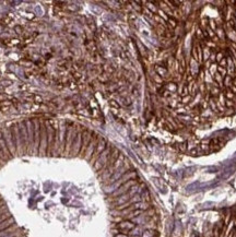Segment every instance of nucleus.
Wrapping results in <instances>:
<instances>
[{
    "label": "nucleus",
    "mask_w": 236,
    "mask_h": 237,
    "mask_svg": "<svg viewBox=\"0 0 236 237\" xmlns=\"http://www.w3.org/2000/svg\"><path fill=\"white\" fill-rule=\"evenodd\" d=\"M81 146H82V132H78L77 136L75 138V141L72 143V146H71V151L70 153L72 155H78L80 154V151H81Z\"/></svg>",
    "instance_id": "7ed1b4c3"
},
{
    "label": "nucleus",
    "mask_w": 236,
    "mask_h": 237,
    "mask_svg": "<svg viewBox=\"0 0 236 237\" xmlns=\"http://www.w3.org/2000/svg\"><path fill=\"white\" fill-rule=\"evenodd\" d=\"M190 98H191L190 96H188V95H187V96H186V97H184V98H183V103H184V104H185V103H188V101H189Z\"/></svg>",
    "instance_id": "9b49d317"
},
{
    "label": "nucleus",
    "mask_w": 236,
    "mask_h": 237,
    "mask_svg": "<svg viewBox=\"0 0 236 237\" xmlns=\"http://www.w3.org/2000/svg\"><path fill=\"white\" fill-rule=\"evenodd\" d=\"M169 91H172V92H175L176 90H177V85H176L175 83H169Z\"/></svg>",
    "instance_id": "6e6552de"
},
{
    "label": "nucleus",
    "mask_w": 236,
    "mask_h": 237,
    "mask_svg": "<svg viewBox=\"0 0 236 237\" xmlns=\"http://www.w3.org/2000/svg\"><path fill=\"white\" fill-rule=\"evenodd\" d=\"M230 82H231V79H230V78L229 77H226V79H225V83H230Z\"/></svg>",
    "instance_id": "2eb2a0df"
},
{
    "label": "nucleus",
    "mask_w": 236,
    "mask_h": 237,
    "mask_svg": "<svg viewBox=\"0 0 236 237\" xmlns=\"http://www.w3.org/2000/svg\"><path fill=\"white\" fill-rule=\"evenodd\" d=\"M188 93H189V92H188V86L184 85L183 86V93H181V95H183V96H185V95L187 96Z\"/></svg>",
    "instance_id": "1a4fd4ad"
},
{
    "label": "nucleus",
    "mask_w": 236,
    "mask_h": 237,
    "mask_svg": "<svg viewBox=\"0 0 236 237\" xmlns=\"http://www.w3.org/2000/svg\"><path fill=\"white\" fill-rule=\"evenodd\" d=\"M99 139H100V138H97V137H94V133H93V138H92L91 142H90V144L87 145V150H85V153H84V157L87 158V160H91V158H92L94 152H95V149H96Z\"/></svg>",
    "instance_id": "f03ea898"
},
{
    "label": "nucleus",
    "mask_w": 236,
    "mask_h": 237,
    "mask_svg": "<svg viewBox=\"0 0 236 237\" xmlns=\"http://www.w3.org/2000/svg\"><path fill=\"white\" fill-rule=\"evenodd\" d=\"M107 148V144H106V141L103 139V138H100L99 139V142H97V145H96V149H95V152H94L93 156L92 157L94 158V160L96 161L97 157H99V155L102 153V152L105 150V149Z\"/></svg>",
    "instance_id": "39448f33"
},
{
    "label": "nucleus",
    "mask_w": 236,
    "mask_h": 237,
    "mask_svg": "<svg viewBox=\"0 0 236 237\" xmlns=\"http://www.w3.org/2000/svg\"><path fill=\"white\" fill-rule=\"evenodd\" d=\"M115 237H128L126 234H123V233H118V234L115 235Z\"/></svg>",
    "instance_id": "f8f14e48"
},
{
    "label": "nucleus",
    "mask_w": 236,
    "mask_h": 237,
    "mask_svg": "<svg viewBox=\"0 0 236 237\" xmlns=\"http://www.w3.org/2000/svg\"><path fill=\"white\" fill-rule=\"evenodd\" d=\"M135 227H136V224L129 220L121 221L120 223H118V225H117L118 230L124 231V232H130V231H132Z\"/></svg>",
    "instance_id": "20e7f679"
},
{
    "label": "nucleus",
    "mask_w": 236,
    "mask_h": 237,
    "mask_svg": "<svg viewBox=\"0 0 236 237\" xmlns=\"http://www.w3.org/2000/svg\"><path fill=\"white\" fill-rule=\"evenodd\" d=\"M3 237H15V233H11V234H8Z\"/></svg>",
    "instance_id": "ddd939ff"
},
{
    "label": "nucleus",
    "mask_w": 236,
    "mask_h": 237,
    "mask_svg": "<svg viewBox=\"0 0 236 237\" xmlns=\"http://www.w3.org/2000/svg\"><path fill=\"white\" fill-rule=\"evenodd\" d=\"M112 151H113L112 146L107 145V148L100 154L97 160L95 161V163H94V168H95V170H101L105 167L106 163L108 162V158H109V156H111Z\"/></svg>",
    "instance_id": "f257e3e1"
},
{
    "label": "nucleus",
    "mask_w": 236,
    "mask_h": 237,
    "mask_svg": "<svg viewBox=\"0 0 236 237\" xmlns=\"http://www.w3.org/2000/svg\"><path fill=\"white\" fill-rule=\"evenodd\" d=\"M155 235V232L154 231H152V230H147L143 232L142 234V237H153Z\"/></svg>",
    "instance_id": "0eeeda50"
},
{
    "label": "nucleus",
    "mask_w": 236,
    "mask_h": 237,
    "mask_svg": "<svg viewBox=\"0 0 236 237\" xmlns=\"http://www.w3.org/2000/svg\"><path fill=\"white\" fill-rule=\"evenodd\" d=\"M13 224H14V220H13L12 216H10L9 219H7L6 221H3V222L0 223V232L8 230V228L11 227Z\"/></svg>",
    "instance_id": "423d86ee"
},
{
    "label": "nucleus",
    "mask_w": 236,
    "mask_h": 237,
    "mask_svg": "<svg viewBox=\"0 0 236 237\" xmlns=\"http://www.w3.org/2000/svg\"><path fill=\"white\" fill-rule=\"evenodd\" d=\"M222 57H223V56H222V54H218V55H217V59L219 60V61H220V60H222Z\"/></svg>",
    "instance_id": "4468645a"
},
{
    "label": "nucleus",
    "mask_w": 236,
    "mask_h": 237,
    "mask_svg": "<svg viewBox=\"0 0 236 237\" xmlns=\"http://www.w3.org/2000/svg\"><path fill=\"white\" fill-rule=\"evenodd\" d=\"M169 23H171L172 27H176V24H177V23H176L175 20H173V19H169Z\"/></svg>",
    "instance_id": "9d476101"
}]
</instances>
